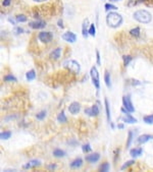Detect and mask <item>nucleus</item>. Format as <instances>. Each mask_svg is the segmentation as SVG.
I'll list each match as a JSON object with an SVG mask.
<instances>
[{
	"instance_id": "nucleus-1",
	"label": "nucleus",
	"mask_w": 153,
	"mask_h": 172,
	"mask_svg": "<svg viewBox=\"0 0 153 172\" xmlns=\"http://www.w3.org/2000/svg\"><path fill=\"white\" fill-rule=\"evenodd\" d=\"M106 23L110 28H118L123 23V16L117 12H109L106 15Z\"/></svg>"
},
{
	"instance_id": "nucleus-2",
	"label": "nucleus",
	"mask_w": 153,
	"mask_h": 172,
	"mask_svg": "<svg viewBox=\"0 0 153 172\" xmlns=\"http://www.w3.org/2000/svg\"><path fill=\"white\" fill-rule=\"evenodd\" d=\"M133 16H134V19H136L138 23H145V25L150 23L151 21H152V15H151V13L145 9H139L137 10V11H135Z\"/></svg>"
},
{
	"instance_id": "nucleus-3",
	"label": "nucleus",
	"mask_w": 153,
	"mask_h": 172,
	"mask_svg": "<svg viewBox=\"0 0 153 172\" xmlns=\"http://www.w3.org/2000/svg\"><path fill=\"white\" fill-rule=\"evenodd\" d=\"M63 67L66 68L67 70H70L72 73H79L81 70V65L78 61L74 60V59H66L63 61L62 63Z\"/></svg>"
},
{
	"instance_id": "nucleus-4",
	"label": "nucleus",
	"mask_w": 153,
	"mask_h": 172,
	"mask_svg": "<svg viewBox=\"0 0 153 172\" xmlns=\"http://www.w3.org/2000/svg\"><path fill=\"white\" fill-rule=\"evenodd\" d=\"M90 77H91V79H92L93 85H94V87H95L98 92L100 89V77H99V72H98L96 66H92V67H91Z\"/></svg>"
},
{
	"instance_id": "nucleus-5",
	"label": "nucleus",
	"mask_w": 153,
	"mask_h": 172,
	"mask_svg": "<svg viewBox=\"0 0 153 172\" xmlns=\"http://www.w3.org/2000/svg\"><path fill=\"white\" fill-rule=\"evenodd\" d=\"M38 39L41 41L42 43H49L53 39V34L51 32H41L38 35Z\"/></svg>"
},
{
	"instance_id": "nucleus-6",
	"label": "nucleus",
	"mask_w": 153,
	"mask_h": 172,
	"mask_svg": "<svg viewBox=\"0 0 153 172\" xmlns=\"http://www.w3.org/2000/svg\"><path fill=\"white\" fill-rule=\"evenodd\" d=\"M123 107L130 112V113H133V112L135 111V107H134V105H133L132 101H131V98L129 95L123 96Z\"/></svg>"
},
{
	"instance_id": "nucleus-7",
	"label": "nucleus",
	"mask_w": 153,
	"mask_h": 172,
	"mask_svg": "<svg viewBox=\"0 0 153 172\" xmlns=\"http://www.w3.org/2000/svg\"><path fill=\"white\" fill-rule=\"evenodd\" d=\"M63 41L67 43H74L76 41V34H74L72 32H66L61 36Z\"/></svg>"
},
{
	"instance_id": "nucleus-8",
	"label": "nucleus",
	"mask_w": 153,
	"mask_h": 172,
	"mask_svg": "<svg viewBox=\"0 0 153 172\" xmlns=\"http://www.w3.org/2000/svg\"><path fill=\"white\" fill-rule=\"evenodd\" d=\"M84 112H85V114H87L88 116L94 117V116H97L98 114H99L100 110L97 105H93L91 108H86Z\"/></svg>"
},
{
	"instance_id": "nucleus-9",
	"label": "nucleus",
	"mask_w": 153,
	"mask_h": 172,
	"mask_svg": "<svg viewBox=\"0 0 153 172\" xmlns=\"http://www.w3.org/2000/svg\"><path fill=\"white\" fill-rule=\"evenodd\" d=\"M68 111H70V113L72 114V115H76V114L81 111V105H80V103L72 102L70 104V106H68Z\"/></svg>"
},
{
	"instance_id": "nucleus-10",
	"label": "nucleus",
	"mask_w": 153,
	"mask_h": 172,
	"mask_svg": "<svg viewBox=\"0 0 153 172\" xmlns=\"http://www.w3.org/2000/svg\"><path fill=\"white\" fill-rule=\"evenodd\" d=\"M29 26L32 29H35V30H38V29H43L46 27V23L43 21H31L29 23Z\"/></svg>"
},
{
	"instance_id": "nucleus-11",
	"label": "nucleus",
	"mask_w": 153,
	"mask_h": 172,
	"mask_svg": "<svg viewBox=\"0 0 153 172\" xmlns=\"http://www.w3.org/2000/svg\"><path fill=\"white\" fill-rule=\"evenodd\" d=\"M99 159H100L99 154L98 153H92V154H90V155H87L86 158H85V160L89 163H95V162H97V161H99Z\"/></svg>"
},
{
	"instance_id": "nucleus-12",
	"label": "nucleus",
	"mask_w": 153,
	"mask_h": 172,
	"mask_svg": "<svg viewBox=\"0 0 153 172\" xmlns=\"http://www.w3.org/2000/svg\"><path fill=\"white\" fill-rule=\"evenodd\" d=\"M88 26H89V19H84L83 23H82V35H83L84 38H87V37H88V35H89Z\"/></svg>"
},
{
	"instance_id": "nucleus-13",
	"label": "nucleus",
	"mask_w": 153,
	"mask_h": 172,
	"mask_svg": "<svg viewBox=\"0 0 153 172\" xmlns=\"http://www.w3.org/2000/svg\"><path fill=\"white\" fill-rule=\"evenodd\" d=\"M121 119L123 121V122H127V123H131V124L136 123V122H137V119L135 118V117H133L130 114V112H129V113H125V116L121 117Z\"/></svg>"
},
{
	"instance_id": "nucleus-14",
	"label": "nucleus",
	"mask_w": 153,
	"mask_h": 172,
	"mask_svg": "<svg viewBox=\"0 0 153 172\" xmlns=\"http://www.w3.org/2000/svg\"><path fill=\"white\" fill-rule=\"evenodd\" d=\"M40 164H41V162H40L39 160H37V159H34V160H31L29 161L25 165H23V168L25 169H31V168H34V167H37V166H39Z\"/></svg>"
},
{
	"instance_id": "nucleus-15",
	"label": "nucleus",
	"mask_w": 153,
	"mask_h": 172,
	"mask_svg": "<svg viewBox=\"0 0 153 172\" xmlns=\"http://www.w3.org/2000/svg\"><path fill=\"white\" fill-rule=\"evenodd\" d=\"M152 137H153L152 135H142L137 139V143L140 145H143V144H145V143L148 142L149 140H151Z\"/></svg>"
},
{
	"instance_id": "nucleus-16",
	"label": "nucleus",
	"mask_w": 153,
	"mask_h": 172,
	"mask_svg": "<svg viewBox=\"0 0 153 172\" xmlns=\"http://www.w3.org/2000/svg\"><path fill=\"white\" fill-rule=\"evenodd\" d=\"M82 165H83V160H82L81 158H76L74 159V161H72V163H70V168H72V169H78V168L82 167Z\"/></svg>"
},
{
	"instance_id": "nucleus-17",
	"label": "nucleus",
	"mask_w": 153,
	"mask_h": 172,
	"mask_svg": "<svg viewBox=\"0 0 153 172\" xmlns=\"http://www.w3.org/2000/svg\"><path fill=\"white\" fill-rule=\"evenodd\" d=\"M143 153V149L142 148H134L130 151V155L133 158H136V157H139Z\"/></svg>"
},
{
	"instance_id": "nucleus-18",
	"label": "nucleus",
	"mask_w": 153,
	"mask_h": 172,
	"mask_svg": "<svg viewBox=\"0 0 153 172\" xmlns=\"http://www.w3.org/2000/svg\"><path fill=\"white\" fill-rule=\"evenodd\" d=\"M60 53H61V48L54 49L53 51L50 53V58H52V59H54V60H56V59H58L59 57H60Z\"/></svg>"
},
{
	"instance_id": "nucleus-19",
	"label": "nucleus",
	"mask_w": 153,
	"mask_h": 172,
	"mask_svg": "<svg viewBox=\"0 0 153 172\" xmlns=\"http://www.w3.org/2000/svg\"><path fill=\"white\" fill-rule=\"evenodd\" d=\"M25 79L28 81H34L36 79V72L34 69H31L29 70L27 73H25Z\"/></svg>"
},
{
	"instance_id": "nucleus-20",
	"label": "nucleus",
	"mask_w": 153,
	"mask_h": 172,
	"mask_svg": "<svg viewBox=\"0 0 153 172\" xmlns=\"http://www.w3.org/2000/svg\"><path fill=\"white\" fill-rule=\"evenodd\" d=\"M104 103H105V110H106L107 120H108L109 123H111V116H110V110H109V104H108V100H107L106 98H105Z\"/></svg>"
},
{
	"instance_id": "nucleus-21",
	"label": "nucleus",
	"mask_w": 153,
	"mask_h": 172,
	"mask_svg": "<svg viewBox=\"0 0 153 172\" xmlns=\"http://www.w3.org/2000/svg\"><path fill=\"white\" fill-rule=\"evenodd\" d=\"M104 81H105V85L108 89L111 88V83H110V73H109L107 70H105L104 72Z\"/></svg>"
},
{
	"instance_id": "nucleus-22",
	"label": "nucleus",
	"mask_w": 153,
	"mask_h": 172,
	"mask_svg": "<svg viewBox=\"0 0 153 172\" xmlns=\"http://www.w3.org/2000/svg\"><path fill=\"white\" fill-rule=\"evenodd\" d=\"M53 156L56 157V158H61V157L65 156V152L60 149H55L53 151Z\"/></svg>"
},
{
	"instance_id": "nucleus-23",
	"label": "nucleus",
	"mask_w": 153,
	"mask_h": 172,
	"mask_svg": "<svg viewBox=\"0 0 153 172\" xmlns=\"http://www.w3.org/2000/svg\"><path fill=\"white\" fill-rule=\"evenodd\" d=\"M57 121L58 122H61V123H65L67 121V118H66V116H65V114L63 111H61L60 113L57 115Z\"/></svg>"
},
{
	"instance_id": "nucleus-24",
	"label": "nucleus",
	"mask_w": 153,
	"mask_h": 172,
	"mask_svg": "<svg viewBox=\"0 0 153 172\" xmlns=\"http://www.w3.org/2000/svg\"><path fill=\"white\" fill-rule=\"evenodd\" d=\"M140 33H141V30H140L139 27H137V28H135V29H132V30L130 31V34L132 36H134V37H139Z\"/></svg>"
},
{
	"instance_id": "nucleus-25",
	"label": "nucleus",
	"mask_w": 153,
	"mask_h": 172,
	"mask_svg": "<svg viewBox=\"0 0 153 172\" xmlns=\"http://www.w3.org/2000/svg\"><path fill=\"white\" fill-rule=\"evenodd\" d=\"M4 79L5 81H7V83H14V81H16L17 79H16L15 77H13L12 75H7L4 77Z\"/></svg>"
},
{
	"instance_id": "nucleus-26",
	"label": "nucleus",
	"mask_w": 153,
	"mask_h": 172,
	"mask_svg": "<svg viewBox=\"0 0 153 172\" xmlns=\"http://www.w3.org/2000/svg\"><path fill=\"white\" fill-rule=\"evenodd\" d=\"M11 137V133L10 131H3V133H0V137L1 140H8Z\"/></svg>"
},
{
	"instance_id": "nucleus-27",
	"label": "nucleus",
	"mask_w": 153,
	"mask_h": 172,
	"mask_svg": "<svg viewBox=\"0 0 153 172\" xmlns=\"http://www.w3.org/2000/svg\"><path fill=\"white\" fill-rule=\"evenodd\" d=\"M133 137H134V135H133V131H132V130H130V131H129V133H127V148H129V147L131 146V144H132V141H133Z\"/></svg>"
},
{
	"instance_id": "nucleus-28",
	"label": "nucleus",
	"mask_w": 153,
	"mask_h": 172,
	"mask_svg": "<svg viewBox=\"0 0 153 172\" xmlns=\"http://www.w3.org/2000/svg\"><path fill=\"white\" fill-rule=\"evenodd\" d=\"M15 21L17 23H25V21H27V16L23 14H19L15 16Z\"/></svg>"
},
{
	"instance_id": "nucleus-29",
	"label": "nucleus",
	"mask_w": 153,
	"mask_h": 172,
	"mask_svg": "<svg viewBox=\"0 0 153 172\" xmlns=\"http://www.w3.org/2000/svg\"><path fill=\"white\" fill-rule=\"evenodd\" d=\"M123 64H125V66H127V65L130 64L131 61H132V56H130V55H123Z\"/></svg>"
},
{
	"instance_id": "nucleus-30",
	"label": "nucleus",
	"mask_w": 153,
	"mask_h": 172,
	"mask_svg": "<svg viewBox=\"0 0 153 172\" xmlns=\"http://www.w3.org/2000/svg\"><path fill=\"white\" fill-rule=\"evenodd\" d=\"M89 35H91L92 37H95L96 35V28L94 23H91L90 28H89Z\"/></svg>"
},
{
	"instance_id": "nucleus-31",
	"label": "nucleus",
	"mask_w": 153,
	"mask_h": 172,
	"mask_svg": "<svg viewBox=\"0 0 153 172\" xmlns=\"http://www.w3.org/2000/svg\"><path fill=\"white\" fill-rule=\"evenodd\" d=\"M144 122L147 124H152L153 123V114L152 115H147L143 118Z\"/></svg>"
},
{
	"instance_id": "nucleus-32",
	"label": "nucleus",
	"mask_w": 153,
	"mask_h": 172,
	"mask_svg": "<svg viewBox=\"0 0 153 172\" xmlns=\"http://www.w3.org/2000/svg\"><path fill=\"white\" fill-rule=\"evenodd\" d=\"M45 116H46V111H45V110H42V111H40L39 113H37L36 118L39 119V120H42V119L45 118Z\"/></svg>"
},
{
	"instance_id": "nucleus-33",
	"label": "nucleus",
	"mask_w": 153,
	"mask_h": 172,
	"mask_svg": "<svg viewBox=\"0 0 153 172\" xmlns=\"http://www.w3.org/2000/svg\"><path fill=\"white\" fill-rule=\"evenodd\" d=\"M82 151H83L84 153H89V152L92 151V148H91V146L89 144H85L82 147Z\"/></svg>"
},
{
	"instance_id": "nucleus-34",
	"label": "nucleus",
	"mask_w": 153,
	"mask_h": 172,
	"mask_svg": "<svg viewBox=\"0 0 153 172\" xmlns=\"http://www.w3.org/2000/svg\"><path fill=\"white\" fill-rule=\"evenodd\" d=\"M104 7H105V10H116L117 9V7L115 6V5H112V4H110V3H106V4L104 5Z\"/></svg>"
},
{
	"instance_id": "nucleus-35",
	"label": "nucleus",
	"mask_w": 153,
	"mask_h": 172,
	"mask_svg": "<svg viewBox=\"0 0 153 172\" xmlns=\"http://www.w3.org/2000/svg\"><path fill=\"white\" fill-rule=\"evenodd\" d=\"M109 167H110V166H109V163L105 162L104 164H102V165H101V167H100V170H101V171L107 172L109 170Z\"/></svg>"
},
{
	"instance_id": "nucleus-36",
	"label": "nucleus",
	"mask_w": 153,
	"mask_h": 172,
	"mask_svg": "<svg viewBox=\"0 0 153 172\" xmlns=\"http://www.w3.org/2000/svg\"><path fill=\"white\" fill-rule=\"evenodd\" d=\"M135 163V160H130V161H127V162L123 164V166H121V170H123V169H125V168H127L129 166H131V165H133Z\"/></svg>"
},
{
	"instance_id": "nucleus-37",
	"label": "nucleus",
	"mask_w": 153,
	"mask_h": 172,
	"mask_svg": "<svg viewBox=\"0 0 153 172\" xmlns=\"http://www.w3.org/2000/svg\"><path fill=\"white\" fill-rule=\"evenodd\" d=\"M23 32V29L21 28V27H16V28H14V30H13V33L15 35H19V34H21Z\"/></svg>"
},
{
	"instance_id": "nucleus-38",
	"label": "nucleus",
	"mask_w": 153,
	"mask_h": 172,
	"mask_svg": "<svg viewBox=\"0 0 153 172\" xmlns=\"http://www.w3.org/2000/svg\"><path fill=\"white\" fill-rule=\"evenodd\" d=\"M96 61H97V64L100 65L101 64V61H100V53L98 50H96Z\"/></svg>"
},
{
	"instance_id": "nucleus-39",
	"label": "nucleus",
	"mask_w": 153,
	"mask_h": 172,
	"mask_svg": "<svg viewBox=\"0 0 153 172\" xmlns=\"http://www.w3.org/2000/svg\"><path fill=\"white\" fill-rule=\"evenodd\" d=\"M10 2H11V0H3L2 4H3V6H9Z\"/></svg>"
},
{
	"instance_id": "nucleus-40",
	"label": "nucleus",
	"mask_w": 153,
	"mask_h": 172,
	"mask_svg": "<svg viewBox=\"0 0 153 172\" xmlns=\"http://www.w3.org/2000/svg\"><path fill=\"white\" fill-rule=\"evenodd\" d=\"M57 23H58V27H59V28H61V29H63V21H62V19H59V21H57Z\"/></svg>"
},
{
	"instance_id": "nucleus-41",
	"label": "nucleus",
	"mask_w": 153,
	"mask_h": 172,
	"mask_svg": "<svg viewBox=\"0 0 153 172\" xmlns=\"http://www.w3.org/2000/svg\"><path fill=\"white\" fill-rule=\"evenodd\" d=\"M117 127L119 128V129H123V127H125V125H123V123H119V124H117Z\"/></svg>"
},
{
	"instance_id": "nucleus-42",
	"label": "nucleus",
	"mask_w": 153,
	"mask_h": 172,
	"mask_svg": "<svg viewBox=\"0 0 153 172\" xmlns=\"http://www.w3.org/2000/svg\"><path fill=\"white\" fill-rule=\"evenodd\" d=\"M56 168V165H50L48 166V169H55Z\"/></svg>"
},
{
	"instance_id": "nucleus-43",
	"label": "nucleus",
	"mask_w": 153,
	"mask_h": 172,
	"mask_svg": "<svg viewBox=\"0 0 153 172\" xmlns=\"http://www.w3.org/2000/svg\"><path fill=\"white\" fill-rule=\"evenodd\" d=\"M8 21H10V23H12V25H15V21H13V19H8Z\"/></svg>"
},
{
	"instance_id": "nucleus-44",
	"label": "nucleus",
	"mask_w": 153,
	"mask_h": 172,
	"mask_svg": "<svg viewBox=\"0 0 153 172\" xmlns=\"http://www.w3.org/2000/svg\"><path fill=\"white\" fill-rule=\"evenodd\" d=\"M35 2H43V1H46V0H34Z\"/></svg>"
},
{
	"instance_id": "nucleus-45",
	"label": "nucleus",
	"mask_w": 153,
	"mask_h": 172,
	"mask_svg": "<svg viewBox=\"0 0 153 172\" xmlns=\"http://www.w3.org/2000/svg\"><path fill=\"white\" fill-rule=\"evenodd\" d=\"M116 1H121V0H110V2H116Z\"/></svg>"
}]
</instances>
